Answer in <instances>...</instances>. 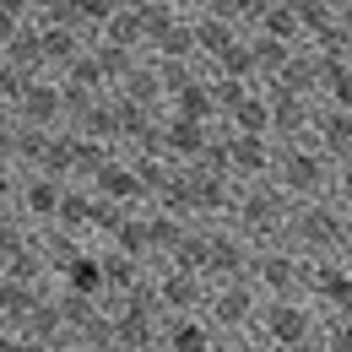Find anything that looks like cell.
I'll list each match as a JSON object with an SVG mask.
<instances>
[{"label":"cell","mask_w":352,"mask_h":352,"mask_svg":"<svg viewBox=\"0 0 352 352\" xmlns=\"http://www.w3.org/2000/svg\"><path fill=\"white\" fill-rule=\"evenodd\" d=\"M71 120H76V98L65 92L60 76H33L22 98H16V109H11V125H22V131H71Z\"/></svg>","instance_id":"6"},{"label":"cell","mask_w":352,"mask_h":352,"mask_svg":"<svg viewBox=\"0 0 352 352\" xmlns=\"http://www.w3.org/2000/svg\"><path fill=\"white\" fill-rule=\"evenodd\" d=\"M261 309H265V298L250 282H222V287H212L201 320L217 331V342H228V336H250V331L261 325Z\"/></svg>","instance_id":"8"},{"label":"cell","mask_w":352,"mask_h":352,"mask_svg":"<svg viewBox=\"0 0 352 352\" xmlns=\"http://www.w3.org/2000/svg\"><path fill=\"white\" fill-rule=\"evenodd\" d=\"M22 33H28V6H6V0H0V60L16 49Z\"/></svg>","instance_id":"13"},{"label":"cell","mask_w":352,"mask_h":352,"mask_svg":"<svg viewBox=\"0 0 352 352\" xmlns=\"http://www.w3.org/2000/svg\"><path fill=\"white\" fill-rule=\"evenodd\" d=\"M320 331H325V314L314 309V298H276L261 309V325H255V336L271 352H314Z\"/></svg>","instance_id":"4"},{"label":"cell","mask_w":352,"mask_h":352,"mask_svg":"<svg viewBox=\"0 0 352 352\" xmlns=\"http://www.w3.org/2000/svg\"><path fill=\"white\" fill-rule=\"evenodd\" d=\"M217 331L201 320V314H184V320H163L157 331V352H217Z\"/></svg>","instance_id":"12"},{"label":"cell","mask_w":352,"mask_h":352,"mask_svg":"<svg viewBox=\"0 0 352 352\" xmlns=\"http://www.w3.org/2000/svg\"><path fill=\"white\" fill-rule=\"evenodd\" d=\"M287 244L304 255L309 265H331L352 255V217L336 206V201H309L293 212V233Z\"/></svg>","instance_id":"1"},{"label":"cell","mask_w":352,"mask_h":352,"mask_svg":"<svg viewBox=\"0 0 352 352\" xmlns=\"http://www.w3.org/2000/svg\"><path fill=\"white\" fill-rule=\"evenodd\" d=\"M271 184L293 201V206H309V201H331L336 195V163L314 146V141H287L276 146V168H271Z\"/></svg>","instance_id":"2"},{"label":"cell","mask_w":352,"mask_h":352,"mask_svg":"<svg viewBox=\"0 0 352 352\" xmlns=\"http://www.w3.org/2000/svg\"><path fill=\"white\" fill-rule=\"evenodd\" d=\"M309 271H314V265H309L293 244H265V250H255L250 287L261 293L265 304H276V298H309Z\"/></svg>","instance_id":"5"},{"label":"cell","mask_w":352,"mask_h":352,"mask_svg":"<svg viewBox=\"0 0 352 352\" xmlns=\"http://www.w3.org/2000/svg\"><path fill=\"white\" fill-rule=\"evenodd\" d=\"M54 352H109V347H103V342H60Z\"/></svg>","instance_id":"17"},{"label":"cell","mask_w":352,"mask_h":352,"mask_svg":"<svg viewBox=\"0 0 352 352\" xmlns=\"http://www.w3.org/2000/svg\"><path fill=\"white\" fill-rule=\"evenodd\" d=\"M309 141L342 168L352 163V109H336V103H320L314 109V125H309Z\"/></svg>","instance_id":"10"},{"label":"cell","mask_w":352,"mask_h":352,"mask_svg":"<svg viewBox=\"0 0 352 352\" xmlns=\"http://www.w3.org/2000/svg\"><path fill=\"white\" fill-rule=\"evenodd\" d=\"M347 261H352V255H347Z\"/></svg>","instance_id":"20"},{"label":"cell","mask_w":352,"mask_h":352,"mask_svg":"<svg viewBox=\"0 0 352 352\" xmlns=\"http://www.w3.org/2000/svg\"><path fill=\"white\" fill-rule=\"evenodd\" d=\"M320 352H352V314H325Z\"/></svg>","instance_id":"14"},{"label":"cell","mask_w":352,"mask_h":352,"mask_svg":"<svg viewBox=\"0 0 352 352\" xmlns=\"http://www.w3.org/2000/svg\"><path fill=\"white\" fill-rule=\"evenodd\" d=\"M276 141L271 135H228L222 131V174L233 184H271Z\"/></svg>","instance_id":"9"},{"label":"cell","mask_w":352,"mask_h":352,"mask_svg":"<svg viewBox=\"0 0 352 352\" xmlns=\"http://www.w3.org/2000/svg\"><path fill=\"white\" fill-rule=\"evenodd\" d=\"M314 352H320V347H314Z\"/></svg>","instance_id":"19"},{"label":"cell","mask_w":352,"mask_h":352,"mask_svg":"<svg viewBox=\"0 0 352 352\" xmlns=\"http://www.w3.org/2000/svg\"><path fill=\"white\" fill-rule=\"evenodd\" d=\"M217 352H271V347H265L261 336H255V331H250V336H228V342H222Z\"/></svg>","instance_id":"16"},{"label":"cell","mask_w":352,"mask_h":352,"mask_svg":"<svg viewBox=\"0 0 352 352\" xmlns=\"http://www.w3.org/2000/svg\"><path fill=\"white\" fill-rule=\"evenodd\" d=\"M309 298L320 314H352V261H331L309 271Z\"/></svg>","instance_id":"11"},{"label":"cell","mask_w":352,"mask_h":352,"mask_svg":"<svg viewBox=\"0 0 352 352\" xmlns=\"http://www.w3.org/2000/svg\"><path fill=\"white\" fill-rule=\"evenodd\" d=\"M293 212H298V206H293L276 184H239L228 222H233L255 250H265V244H287V233H293Z\"/></svg>","instance_id":"3"},{"label":"cell","mask_w":352,"mask_h":352,"mask_svg":"<svg viewBox=\"0 0 352 352\" xmlns=\"http://www.w3.org/2000/svg\"><path fill=\"white\" fill-rule=\"evenodd\" d=\"M347 6V49H352V0H342Z\"/></svg>","instance_id":"18"},{"label":"cell","mask_w":352,"mask_h":352,"mask_svg":"<svg viewBox=\"0 0 352 352\" xmlns=\"http://www.w3.org/2000/svg\"><path fill=\"white\" fill-rule=\"evenodd\" d=\"M331 201H336V206L352 217V163H342V168H336V195H331Z\"/></svg>","instance_id":"15"},{"label":"cell","mask_w":352,"mask_h":352,"mask_svg":"<svg viewBox=\"0 0 352 352\" xmlns=\"http://www.w3.org/2000/svg\"><path fill=\"white\" fill-rule=\"evenodd\" d=\"M206 298H212V282L184 271V265H152V276H146V304L157 309L163 320L206 314Z\"/></svg>","instance_id":"7"}]
</instances>
